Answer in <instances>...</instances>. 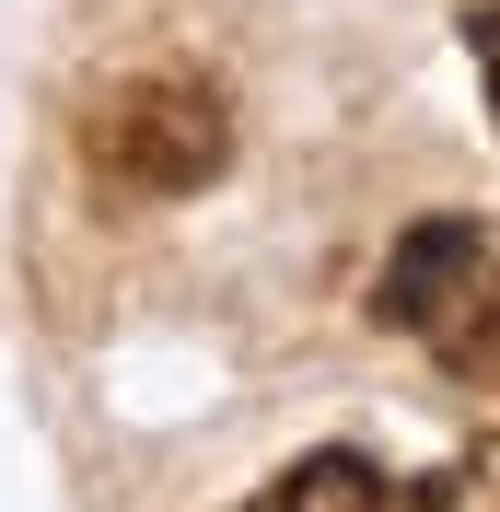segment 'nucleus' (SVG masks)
I'll use <instances>...</instances> for the list:
<instances>
[{
  "mask_svg": "<svg viewBox=\"0 0 500 512\" xmlns=\"http://www.w3.org/2000/svg\"><path fill=\"white\" fill-rule=\"evenodd\" d=\"M384 326L431 338L466 384H500V222H419L384 268Z\"/></svg>",
  "mask_w": 500,
  "mask_h": 512,
  "instance_id": "1",
  "label": "nucleus"
},
{
  "mask_svg": "<svg viewBox=\"0 0 500 512\" xmlns=\"http://www.w3.org/2000/svg\"><path fill=\"white\" fill-rule=\"evenodd\" d=\"M82 152H94L105 187H128V198H187V187L221 175L233 117H221V94L198 70H140V82H117V94L82 117Z\"/></svg>",
  "mask_w": 500,
  "mask_h": 512,
  "instance_id": "2",
  "label": "nucleus"
},
{
  "mask_svg": "<svg viewBox=\"0 0 500 512\" xmlns=\"http://www.w3.org/2000/svg\"><path fill=\"white\" fill-rule=\"evenodd\" d=\"M442 501H454V478H396L373 454H303L268 489V512H442Z\"/></svg>",
  "mask_w": 500,
  "mask_h": 512,
  "instance_id": "3",
  "label": "nucleus"
},
{
  "mask_svg": "<svg viewBox=\"0 0 500 512\" xmlns=\"http://www.w3.org/2000/svg\"><path fill=\"white\" fill-rule=\"evenodd\" d=\"M466 35H477V70H489V117H500V0H477Z\"/></svg>",
  "mask_w": 500,
  "mask_h": 512,
  "instance_id": "4",
  "label": "nucleus"
}]
</instances>
